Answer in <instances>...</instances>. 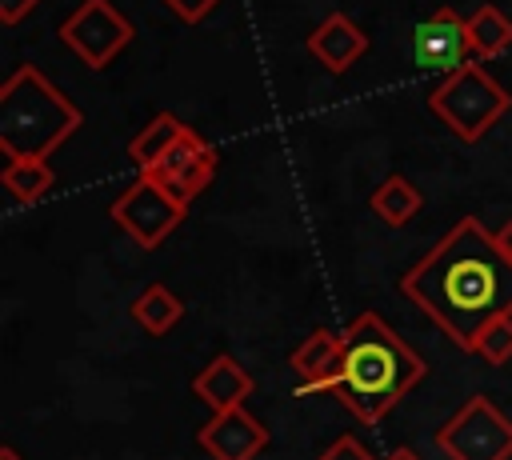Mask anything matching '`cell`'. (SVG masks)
I'll use <instances>...</instances> for the list:
<instances>
[{
	"mask_svg": "<svg viewBox=\"0 0 512 460\" xmlns=\"http://www.w3.org/2000/svg\"><path fill=\"white\" fill-rule=\"evenodd\" d=\"M400 296L412 300L460 352H472L476 332L512 316V256L476 216L456 220L404 276Z\"/></svg>",
	"mask_w": 512,
	"mask_h": 460,
	"instance_id": "1",
	"label": "cell"
},
{
	"mask_svg": "<svg viewBox=\"0 0 512 460\" xmlns=\"http://www.w3.org/2000/svg\"><path fill=\"white\" fill-rule=\"evenodd\" d=\"M428 376L424 356L384 324L380 312H360L344 328V352L324 392H332L360 424H380L404 392Z\"/></svg>",
	"mask_w": 512,
	"mask_h": 460,
	"instance_id": "2",
	"label": "cell"
},
{
	"mask_svg": "<svg viewBox=\"0 0 512 460\" xmlns=\"http://www.w3.org/2000/svg\"><path fill=\"white\" fill-rule=\"evenodd\" d=\"M84 124V112L36 68L20 64L0 88V152L4 160H48Z\"/></svg>",
	"mask_w": 512,
	"mask_h": 460,
	"instance_id": "3",
	"label": "cell"
},
{
	"mask_svg": "<svg viewBox=\"0 0 512 460\" xmlns=\"http://www.w3.org/2000/svg\"><path fill=\"white\" fill-rule=\"evenodd\" d=\"M512 108V92L484 72L480 60L460 64L456 72H448L432 92H428V112L448 124V132L464 144H476L488 136V128Z\"/></svg>",
	"mask_w": 512,
	"mask_h": 460,
	"instance_id": "4",
	"label": "cell"
},
{
	"mask_svg": "<svg viewBox=\"0 0 512 460\" xmlns=\"http://www.w3.org/2000/svg\"><path fill=\"white\" fill-rule=\"evenodd\" d=\"M432 444L448 460H512V420L476 392L432 432Z\"/></svg>",
	"mask_w": 512,
	"mask_h": 460,
	"instance_id": "5",
	"label": "cell"
},
{
	"mask_svg": "<svg viewBox=\"0 0 512 460\" xmlns=\"http://www.w3.org/2000/svg\"><path fill=\"white\" fill-rule=\"evenodd\" d=\"M56 36L92 72H104L136 40V28H132V20L112 0H80L72 8V16L60 20Z\"/></svg>",
	"mask_w": 512,
	"mask_h": 460,
	"instance_id": "6",
	"label": "cell"
},
{
	"mask_svg": "<svg viewBox=\"0 0 512 460\" xmlns=\"http://www.w3.org/2000/svg\"><path fill=\"white\" fill-rule=\"evenodd\" d=\"M108 216L116 220L120 232H128L140 248H160L176 228L180 220L188 216L184 204H176L160 184H152L148 176H136L112 204H108Z\"/></svg>",
	"mask_w": 512,
	"mask_h": 460,
	"instance_id": "7",
	"label": "cell"
},
{
	"mask_svg": "<svg viewBox=\"0 0 512 460\" xmlns=\"http://www.w3.org/2000/svg\"><path fill=\"white\" fill-rule=\"evenodd\" d=\"M216 164H220L216 144H212V140H204V136L188 124V128L172 140V148H168L160 160H152L140 176H148L152 184H160L176 204L192 208V200L212 184Z\"/></svg>",
	"mask_w": 512,
	"mask_h": 460,
	"instance_id": "8",
	"label": "cell"
},
{
	"mask_svg": "<svg viewBox=\"0 0 512 460\" xmlns=\"http://www.w3.org/2000/svg\"><path fill=\"white\" fill-rule=\"evenodd\" d=\"M408 48L416 68L424 72H456L460 64L472 60V44H468V16H460L452 4H440L432 16H424L412 32H408Z\"/></svg>",
	"mask_w": 512,
	"mask_h": 460,
	"instance_id": "9",
	"label": "cell"
},
{
	"mask_svg": "<svg viewBox=\"0 0 512 460\" xmlns=\"http://www.w3.org/2000/svg\"><path fill=\"white\" fill-rule=\"evenodd\" d=\"M268 428L264 420H256L244 404L236 408H224V412H212L200 432H196V444L212 456V460H256L264 448H268Z\"/></svg>",
	"mask_w": 512,
	"mask_h": 460,
	"instance_id": "10",
	"label": "cell"
},
{
	"mask_svg": "<svg viewBox=\"0 0 512 460\" xmlns=\"http://www.w3.org/2000/svg\"><path fill=\"white\" fill-rule=\"evenodd\" d=\"M304 48H308V56H312L324 72L344 76V72L368 52V32H364L352 16H344V12H328V16L308 32Z\"/></svg>",
	"mask_w": 512,
	"mask_h": 460,
	"instance_id": "11",
	"label": "cell"
},
{
	"mask_svg": "<svg viewBox=\"0 0 512 460\" xmlns=\"http://www.w3.org/2000/svg\"><path fill=\"white\" fill-rule=\"evenodd\" d=\"M252 388H256V384H252L248 368H244L236 356H228V352L212 356V360L192 376V396L204 400L212 412H224V408L244 404V400L252 396Z\"/></svg>",
	"mask_w": 512,
	"mask_h": 460,
	"instance_id": "12",
	"label": "cell"
},
{
	"mask_svg": "<svg viewBox=\"0 0 512 460\" xmlns=\"http://www.w3.org/2000/svg\"><path fill=\"white\" fill-rule=\"evenodd\" d=\"M340 352H344V332H332V328H316V332H308L304 344L292 348V356H288V364H292L296 376H300L296 392H300V396H308V392H324L328 376H332L336 364H340Z\"/></svg>",
	"mask_w": 512,
	"mask_h": 460,
	"instance_id": "13",
	"label": "cell"
},
{
	"mask_svg": "<svg viewBox=\"0 0 512 460\" xmlns=\"http://www.w3.org/2000/svg\"><path fill=\"white\" fill-rule=\"evenodd\" d=\"M368 208H372V216L384 220L388 228H404V224L416 220V212L424 208V196H420V188H416L408 176L392 172V176H384V180L372 188Z\"/></svg>",
	"mask_w": 512,
	"mask_h": 460,
	"instance_id": "14",
	"label": "cell"
},
{
	"mask_svg": "<svg viewBox=\"0 0 512 460\" xmlns=\"http://www.w3.org/2000/svg\"><path fill=\"white\" fill-rule=\"evenodd\" d=\"M128 312H132V320H136L148 336H168V332L180 324V316H184V300H180L168 284H144V288L132 296Z\"/></svg>",
	"mask_w": 512,
	"mask_h": 460,
	"instance_id": "15",
	"label": "cell"
},
{
	"mask_svg": "<svg viewBox=\"0 0 512 460\" xmlns=\"http://www.w3.org/2000/svg\"><path fill=\"white\" fill-rule=\"evenodd\" d=\"M468 44H472V60H496L512 48V20L496 8V4H480L468 16Z\"/></svg>",
	"mask_w": 512,
	"mask_h": 460,
	"instance_id": "16",
	"label": "cell"
},
{
	"mask_svg": "<svg viewBox=\"0 0 512 460\" xmlns=\"http://www.w3.org/2000/svg\"><path fill=\"white\" fill-rule=\"evenodd\" d=\"M0 184H4V192L16 204H36V200H44L52 192L56 176H52V164L48 160H4Z\"/></svg>",
	"mask_w": 512,
	"mask_h": 460,
	"instance_id": "17",
	"label": "cell"
},
{
	"mask_svg": "<svg viewBox=\"0 0 512 460\" xmlns=\"http://www.w3.org/2000/svg\"><path fill=\"white\" fill-rule=\"evenodd\" d=\"M188 124L180 120V116H172V112H160V116H152L132 140H128V160L136 164V172H144L152 160H160L168 148H172V140L184 132Z\"/></svg>",
	"mask_w": 512,
	"mask_h": 460,
	"instance_id": "18",
	"label": "cell"
},
{
	"mask_svg": "<svg viewBox=\"0 0 512 460\" xmlns=\"http://www.w3.org/2000/svg\"><path fill=\"white\" fill-rule=\"evenodd\" d=\"M472 356L488 360L492 368L508 364V360H512V316L488 320V324L476 332V340H472Z\"/></svg>",
	"mask_w": 512,
	"mask_h": 460,
	"instance_id": "19",
	"label": "cell"
},
{
	"mask_svg": "<svg viewBox=\"0 0 512 460\" xmlns=\"http://www.w3.org/2000/svg\"><path fill=\"white\" fill-rule=\"evenodd\" d=\"M316 460H376V456H372L356 436H336Z\"/></svg>",
	"mask_w": 512,
	"mask_h": 460,
	"instance_id": "20",
	"label": "cell"
},
{
	"mask_svg": "<svg viewBox=\"0 0 512 460\" xmlns=\"http://www.w3.org/2000/svg\"><path fill=\"white\" fill-rule=\"evenodd\" d=\"M164 4H168L184 24H200V20H204L220 0H164Z\"/></svg>",
	"mask_w": 512,
	"mask_h": 460,
	"instance_id": "21",
	"label": "cell"
},
{
	"mask_svg": "<svg viewBox=\"0 0 512 460\" xmlns=\"http://www.w3.org/2000/svg\"><path fill=\"white\" fill-rule=\"evenodd\" d=\"M40 8V0H0V24H20L28 12H36Z\"/></svg>",
	"mask_w": 512,
	"mask_h": 460,
	"instance_id": "22",
	"label": "cell"
},
{
	"mask_svg": "<svg viewBox=\"0 0 512 460\" xmlns=\"http://www.w3.org/2000/svg\"><path fill=\"white\" fill-rule=\"evenodd\" d=\"M496 244L504 248V256H512V216H508V220L496 228Z\"/></svg>",
	"mask_w": 512,
	"mask_h": 460,
	"instance_id": "23",
	"label": "cell"
},
{
	"mask_svg": "<svg viewBox=\"0 0 512 460\" xmlns=\"http://www.w3.org/2000/svg\"><path fill=\"white\" fill-rule=\"evenodd\" d=\"M384 460H424V456H420L416 448H404V444H400V448H392Z\"/></svg>",
	"mask_w": 512,
	"mask_h": 460,
	"instance_id": "24",
	"label": "cell"
},
{
	"mask_svg": "<svg viewBox=\"0 0 512 460\" xmlns=\"http://www.w3.org/2000/svg\"><path fill=\"white\" fill-rule=\"evenodd\" d=\"M0 460H24V456H20L12 444H0Z\"/></svg>",
	"mask_w": 512,
	"mask_h": 460,
	"instance_id": "25",
	"label": "cell"
}]
</instances>
